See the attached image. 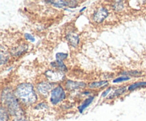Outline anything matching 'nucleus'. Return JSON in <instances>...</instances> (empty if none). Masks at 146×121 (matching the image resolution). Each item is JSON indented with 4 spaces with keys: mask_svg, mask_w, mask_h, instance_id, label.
Returning a JSON list of instances; mask_svg holds the SVG:
<instances>
[{
    "mask_svg": "<svg viewBox=\"0 0 146 121\" xmlns=\"http://www.w3.org/2000/svg\"><path fill=\"white\" fill-rule=\"evenodd\" d=\"M14 95L24 106H31L37 101V95L34 86L29 83H22L17 85L14 91Z\"/></svg>",
    "mask_w": 146,
    "mask_h": 121,
    "instance_id": "nucleus-1",
    "label": "nucleus"
},
{
    "mask_svg": "<svg viewBox=\"0 0 146 121\" xmlns=\"http://www.w3.org/2000/svg\"><path fill=\"white\" fill-rule=\"evenodd\" d=\"M1 102L4 104L9 114L14 117L24 115V110L20 105L14 93L8 88H4L1 93Z\"/></svg>",
    "mask_w": 146,
    "mask_h": 121,
    "instance_id": "nucleus-2",
    "label": "nucleus"
},
{
    "mask_svg": "<svg viewBox=\"0 0 146 121\" xmlns=\"http://www.w3.org/2000/svg\"><path fill=\"white\" fill-rule=\"evenodd\" d=\"M66 93L61 85H58L56 88H53L51 92L50 101L53 105H57L60 102L65 99Z\"/></svg>",
    "mask_w": 146,
    "mask_h": 121,
    "instance_id": "nucleus-3",
    "label": "nucleus"
},
{
    "mask_svg": "<svg viewBox=\"0 0 146 121\" xmlns=\"http://www.w3.org/2000/svg\"><path fill=\"white\" fill-rule=\"evenodd\" d=\"M45 75L47 79L52 83L60 82L64 81L65 78V74L62 71H54L52 70H48L45 71Z\"/></svg>",
    "mask_w": 146,
    "mask_h": 121,
    "instance_id": "nucleus-4",
    "label": "nucleus"
},
{
    "mask_svg": "<svg viewBox=\"0 0 146 121\" xmlns=\"http://www.w3.org/2000/svg\"><path fill=\"white\" fill-rule=\"evenodd\" d=\"M108 14H109V12H108V9L105 7H101L94 13L92 20L95 23L100 24V23L103 22L108 17Z\"/></svg>",
    "mask_w": 146,
    "mask_h": 121,
    "instance_id": "nucleus-5",
    "label": "nucleus"
},
{
    "mask_svg": "<svg viewBox=\"0 0 146 121\" xmlns=\"http://www.w3.org/2000/svg\"><path fill=\"white\" fill-rule=\"evenodd\" d=\"M46 3H50L52 4L54 7L56 8H64L66 7H68L70 8H75L77 6V1H62V0H58V1H46Z\"/></svg>",
    "mask_w": 146,
    "mask_h": 121,
    "instance_id": "nucleus-6",
    "label": "nucleus"
},
{
    "mask_svg": "<svg viewBox=\"0 0 146 121\" xmlns=\"http://www.w3.org/2000/svg\"><path fill=\"white\" fill-rule=\"evenodd\" d=\"M53 84L49 82H46V81H42L36 85L37 91L44 96H47L49 93V92L52 91Z\"/></svg>",
    "mask_w": 146,
    "mask_h": 121,
    "instance_id": "nucleus-7",
    "label": "nucleus"
},
{
    "mask_svg": "<svg viewBox=\"0 0 146 121\" xmlns=\"http://www.w3.org/2000/svg\"><path fill=\"white\" fill-rule=\"evenodd\" d=\"M86 86V84L83 82H76L69 80L67 81L65 84V87L68 91H74V90H78L80 88H84Z\"/></svg>",
    "mask_w": 146,
    "mask_h": 121,
    "instance_id": "nucleus-8",
    "label": "nucleus"
},
{
    "mask_svg": "<svg viewBox=\"0 0 146 121\" xmlns=\"http://www.w3.org/2000/svg\"><path fill=\"white\" fill-rule=\"evenodd\" d=\"M28 45L27 44H21V45H19L17 46L12 48L10 50V54L13 56H19L22 55L24 52L28 50Z\"/></svg>",
    "mask_w": 146,
    "mask_h": 121,
    "instance_id": "nucleus-9",
    "label": "nucleus"
},
{
    "mask_svg": "<svg viewBox=\"0 0 146 121\" xmlns=\"http://www.w3.org/2000/svg\"><path fill=\"white\" fill-rule=\"evenodd\" d=\"M66 40L70 45L73 47H76L79 44V36L74 31H70L66 34Z\"/></svg>",
    "mask_w": 146,
    "mask_h": 121,
    "instance_id": "nucleus-10",
    "label": "nucleus"
},
{
    "mask_svg": "<svg viewBox=\"0 0 146 121\" xmlns=\"http://www.w3.org/2000/svg\"><path fill=\"white\" fill-rule=\"evenodd\" d=\"M51 67L54 68H56V69L59 70L60 71H62V72H64V71H67V67L66 66V65L64 64V63L63 61H53V62L51 63Z\"/></svg>",
    "mask_w": 146,
    "mask_h": 121,
    "instance_id": "nucleus-11",
    "label": "nucleus"
},
{
    "mask_svg": "<svg viewBox=\"0 0 146 121\" xmlns=\"http://www.w3.org/2000/svg\"><path fill=\"white\" fill-rule=\"evenodd\" d=\"M94 99V96H90V97H88V98H87L86 99L85 101L82 102V104H81V105L78 107V111H79L81 113H82V112H84V110L89 106L90 104L93 102Z\"/></svg>",
    "mask_w": 146,
    "mask_h": 121,
    "instance_id": "nucleus-12",
    "label": "nucleus"
},
{
    "mask_svg": "<svg viewBox=\"0 0 146 121\" xmlns=\"http://www.w3.org/2000/svg\"><path fill=\"white\" fill-rule=\"evenodd\" d=\"M127 89H128V88H127L125 86H123L119 88H117V89H115V91H114V92L112 94L110 95V96L108 97V99H113V98L122 95V94H123L126 91Z\"/></svg>",
    "mask_w": 146,
    "mask_h": 121,
    "instance_id": "nucleus-13",
    "label": "nucleus"
},
{
    "mask_svg": "<svg viewBox=\"0 0 146 121\" xmlns=\"http://www.w3.org/2000/svg\"><path fill=\"white\" fill-rule=\"evenodd\" d=\"M9 115L7 108L1 105L0 108V121H9Z\"/></svg>",
    "mask_w": 146,
    "mask_h": 121,
    "instance_id": "nucleus-14",
    "label": "nucleus"
},
{
    "mask_svg": "<svg viewBox=\"0 0 146 121\" xmlns=\"http://www.w3.org/2000/svg\"><path fill=\"white\" fill-rule=\"evenodd\" d=\"M108 84V81H96V82H92L91 83L88 84V87L89 88H101L102 86H106Z\"/></svg>",
    "mask_w": 146,
    "mask_h": 121,
    "instance_id": "nucleus-15",
    "label": "nucleus"
},
{
    "mask_svg": "<svg viewBox=\"0 0 146 121\" xmlns=\"http://www.w3.org/2000/svg\"><path fill=\"white\" fill-rule=\"evenodd\" d=\"M144 87H146V82H144V81H142V82H136L130 85L128 88V91H134V90L138 89V88H144Z\"/></svg>",
    "mask_w": 146,
    "mask_h": 121,
    "instance_id": "nucleus-16",
    "label": "nucleus"
},
{
    "mask_svg": "<svg viewBox=\"0 0 146 121\" xmlns=\"http://www.w3.org/2000/svg\"><path fill=\"white\" fill-rule=\"evenodd\" d=\"M124 8V4L123 1H115L113 4V9L116 11H120Z\"/></svg>",
    "mask_w": 146,
    "mask_h": 121,
    "instance_id": "nucleus-17",
    "label": "nucleus"
},
{
    "mask_svg": "<svg viewBox=\"0 0 146 121\" xmlns=\"http://www.w3.org/2000/svg\"><path fill=\"white\" fill-rule=\"evenodd\" d=\"M9 58V55L8 52L6 51H4L1 48V64L3 65V64L6 63L8 61Z\"/></svg>",
    "mask_w": 146,
    "mask_h": 121,
    "instance_id": "nucleus-18",
    "label": "nucleus"
},
{
    "mask_svg": "<svg viewBox=\"0 0 146 121\" xmlns=\"http://www.w3.org/2000/svg\"><path fill=\"white\" fill-rule=\"evenodd\" d=\"M121 75H131V76H139L142 74V73L139 72L137 71H124V72L121 73Z\"/></svg>",
    "mask_w": 146,
    "mask_h": 121,
    "instance_id": "nucleus-19",
    "label": "nucleus"
},
{
    "mask_svg": "<svg viewBox=\"0 0 146 121\" xmlns=\"http://www.w3.org/2000/svg\"><path fill=\"white\" fill-rule=\"evenodd\" d=\"M68 54H66V53H57L56 54V58L57 61H62L63 60H65L68 58Z\"/></svg>",
    "mask_w": 146,
    "mask_h": 121,
    "instance_id": "nucleus-20",
    "label": "nucleus"
},
{
    "mask_svg": "<svg viewBox=\"0 0 146 121\" xmlns=\"http://www.w3.org/2000/svg\"><path fill=\"white\" fill-rule=\"evenodd\" d=\"M130 79H131V78H129V77L128 76H120L118 77V78H115V79L113 81V82L114 83H118L129 81Z\"/></svg>",
    "mask_w": 146,
    "mask_h": 121,
    "instance_id": "nucleus-21",
    "label": "nucleus"
},
{
    "mask_svg": "<svg viewBox=\"0 0 146 121\" xmlns=\"http://www.w3.org/2000/svg\"><path fill=\"white\" fill-rule=\"evenodd\" d=\"M12 121H29V120L27 119L24 115H19V116L14 117Z\"/></svg>",
    "mask_w": 146,
    "mask_h": 121,
    "instance_id": "nucleus-22",
    "label": "nucleus"
},
{
    "mask_svg": "<svg viewBox=\"0 0 146 121\" xmlns=\"http://www.w3.org/2000/svg\"><path fill=\"white\" fill-rule=\"evenodd\" d=\"M46 108H48V105H47V104L44 103V102H41V103H39V104H38L37 105H36V107H35L36 110L46 109Z\"/></svg>",
    "mask_w": 146,
    "mask_h": 121,
    "instance_id": "nucleus-23",
    "label": "nucleus"
},
{
    "mask_svg": "<svg viewBox=\"0 0 146 121\" xmlns=\"http://www.w3.org/2000/svg\"><path fill=\"white\" fill-rule=\"evenodd\" d=\"M24 38L27 40H28V41H31V42H34V41H35L34 37L32 35H31L30 34H28V33H26V34H24Z\"/></svg>",
    "mask_w": 146,
    "mask_h": 121,
    "instance_id": "nucleus-24",
    "label": "nucleus"
},
{
    "mask_svg": "<svg viewBox=\"0 0 146 121\" xmlns=\"http://www.w3.org/2000/svg\"><path fill=\"white\" fill-rule=\"evenodd\" d=\"M111 88H108V89H106L105 91H104V92L102 93V95H101V96H102L103 98H105V97H106L107 95H108V93L111 92Z\"/></svg>",
    "mask_w": 146,
    "mask_h": 121,
    "instance_id": "nucleus-25",
    "label": "nucleus"
},
{
    "mask_svg": "<svg viewBox=\"0 0 146 121\" xmlns=\"http://www.w3.org/2000/svg\"><path fill=\"white\" fill-rule=\"evenodd\" d=\"M86 9V7H84V8H82V9H81V10H80V11H79V12H82V11H84V10Z\"/></svg>",
    "mask_w": 146,
    "mask_h": 121,
    "instance_id": "nucleus-26",
    "label": "nucleus"
}]
</instances>
